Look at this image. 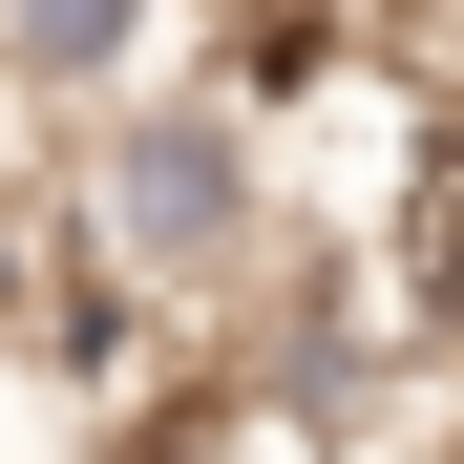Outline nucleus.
Returning a JSON list of instances; mask_svg holds the SVG:
<instances>
[{
    "instance_id": "nucleus-2",
    "label": "nucleus",
    "mask_w": 464,
    "mask_h": 464,
    "mask_svg": "<svg viewBox=\"0 0 464 464\" xmlns=\"http://www.w3.org/2000/svg\"><path fill=\"white\" fill-rule=\"evenodd\" d=\"M0 63H22L43 106H85V85L148 63V0H0Z\"/></svg>"
},
{
    "instance_id": "nucleus-1",
    "label": "nucleus",
    "mask_w": 464,
    "mask_h": 464,
    "mask_svg": "<svg viewBox=\"0 0 464 464\" xmlns=\"http://www.w3.org/2000/svg\"><path fill=\"white\" fill-rule=\"evenodd\" d=\"M254 232H275V148L232 127V106H106V148H85V254H106L127 295H232Z\"/></svg>"
}]
</instances>
